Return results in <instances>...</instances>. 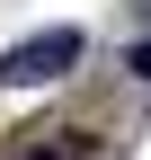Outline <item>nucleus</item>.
Returning a JSON list of instances; mask_svg holds the SVG:
<instances>
[{
    "instance_id": "f257e3e1",
    "label": "nucleus",
    "mask_w": 151,
    "mask_h": 160,
    "mask_svg": "<svg viewBox=\"0 0 151 160\" xmlns=\"http://www.w3.org/2000/svg\"><path fill=\"white\" fill-rule=\"evenodd\" d=\"M71 62H80V27H45V36H27V45L0 53V89H45Z\"/></svg>"
},
{
    "instance_id": "f03ea898",
    "label": "nucleus",
    "mask_w": 151,
    "mask_h": 160,
    "mask_svg": "<svg viewBox=\"0 0 151 160\" xmlns=\"http://www.w3.org/2000/svg\"><path fill=\"white\" fill-rule=\"evenodd\" d=\"M124 62H134V80H151V45H134V53H124Z\"/></svg>"
}]
</instances>
